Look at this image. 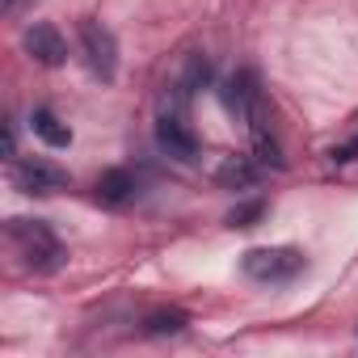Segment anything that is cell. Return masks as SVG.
I'll use <instances>...</instances> for the list:
<instances>
[{
    "instance_id": "6da1fadb",
    "label": "cell",
    "mask_w": 358,
    "mask_h": 358,
    "mask_svg": "<svg viewBox=\"0 0 358 358\" xmlns=\"http://www.w3.org/2000/svg\"><path fill=\"white\" fill-rule=\"evenodd\" d=\"M9 241H13L17 257H22L34 274H51V270H59V266L68 262L64 241H59L55 228L43 224V220H9Z\"/></svg>"
},
{
    "instance_id": "7a4b0ae2",
    "label": "cell",
    "mask_w": 358,
    "mask_h": 358,
    "mask_svg": "<svg viewBox=\"0 0 358 358\" xmlns=\"http://www.w3.org/2000/svg\"><path fill=\"white\" fill-rule=\"evenodd\" d=\"M241 266L253 282H291L308 270V257L299 249H249Z\"/></svg>"
},
{
    "instance_id": "3957f363",
    "label": "cell",
    "mask_w": 358,
    "mask_h": 358,
    "mask_svg": "<svg viewBox=\"0 0 358 358\" xmlns=\"http://www.w3.org/2000/svg\"><path fill=\"white\" fill-rule=\"evenodd\" d=\"M80 47H85L89 68L101 80H114V72H118V43H114V34L101 22H85L80 26Z\"/></svg>"
},
{
    "instance_id": "277c9868",
    "label": "cell",
    "mask_w": 358,
    "mask_h": 358,
    "mask_svg": "<svg viewBox=\"0 0 358 358\" xmlns=\"http://www.w3.org/2000/svg\"><path fill=\"white\" fill-rule=\"evenodd\" d=\"M68 182H72V177L59 164H47V160H17L13 164V186L22 194H55Z\"/></svg>"
},
{
    "instance_id": "5b68a950",
    "label": "cell",
    "mask_w": 358,
    "mask_h": 358,
    "mask_svg": "<svg viewBox=\"0 0 358 358\" xmlns=\"http://www.w3.org/2000/svg\"><path fill=\"white\" fill-rule=\"evenodd\" d=\"M22 43H26V55H30L34 64H43V68H59V64L68 59V43H64V34H59L51 22H34Z\"/></svg>"
},
{
    "instance_id": "8992f818",
    "label": "cell",
    "mask_w": 358,
    "mask_h": 358,
    "mask_svg": "<svg viewBox=\"0 0 358 358\" xmlns=\"http://www.w3.org/2000/svg\"><path fill=\"white\" fill-rule=\"evenodd\" d=\"M156 143H160L173 160H194V156H199V135L186 127L182 114H160V122H156Z\"/></svg>"
},
{
    "instance_id": "52a82bcc",
    "label": "cell",
    "mask_w": 358,
    "mask_h": 358,
    "mask_svg": "<svg viewBox=\"0 0 358 358\" xmlns=\"http://www.w3.org/2000/svg\"><path fill=\"white\" fill-rule=\"evenodd\" d=\"M135 194H139V182H135L131 169H106L97 177V186H93V199L101 207H127Z\"/></svg>"
},
{
    "instance_id": "ba28073f",
    "label": "cell",
    "mask_w": 358,
    "mask_h": 358,
    "mask_svg": "<svg viewBox=\"0 0 358 358\" xmlns=\"http://www.w3.org/2000/svg\"><path fill=\"white\" fill-rule=\"evenodd\" d=\"M220 97H224V106H228V114H236V118H245L249 114V106L262 97V89H257V80H253V72H236V76H228L224 85H220Z\"/></svg>"
},
{
    "instance_id": "9c48e42d",
    "label": "cell",
    "mask_w": 358,
    "mask_h": 358,
    "mask_svg": "<svg viewBox=\"0 0 358 358\" xmlns=\"http://www.w3.org/2000/svg\"><path fill=\"white\" fill-rule=\"evenodd\" d=\"M215 182H220L224 190H249V186L257 182V160H249V156H228V160L215 169Z\"/></svg>"
},
{
    "instance_id": "30bf717a",
    "label": "cell",
    "mask_w": 358,
    "mask_h": 358,
    "mask_svg": "<svg viewBox=\"0 0 358 358\" xmlns=\"http://www.w3.org/2000/svg\"><path fill=\"white\" fill-rule=\"evenodd\" d=\"M30 122H34V135H38L43 143H51V148H68V143H72V127H68L51 106H38Z\"/></svg>"
},
{
    "instance_id": "8fae6325",
    "label": "cell",
    "mask_w": 358,
    "mask_h": 358,
    "mask_svg": "<svg viewBox=\"0 0 358 358\" xmlns=\"http://www.w3.org/2000/svg\"><path fill=\"white\" fill-rule=\"evenodd\" d=\"M186 324H190V316H186L182 308H160V312H148V316H143V333H152V337L182 333Z\"/></svg>"
},
{
    "instance_id": "7c38bea8",
    "label": "cell",
    "mask_w": 358,
    "mask_h": 358,
    "mask_svg": "<svg viewBox=\"0 0 358 358\" xmlns=\"http://www.w3.org/2000/svg\"><path fill=\"white\" fill-rule=\"evenodd\" d=\"M211 85V64L203 59V55H190V64H186V76H182V93H199V89H207Z\"/></svg>"
},
{
    "instance_id": "4fadbf2b",
    "label": "cell",
    "mask_w": 358,
    "mask_h": 358,
    "mask_svg": "<svg viewBox=\"0 0 358 358\" xmlns=\"http://www.w3.org/2000/svg\"><path fill=\"white\" fill-rule=\"evenodd\" d=\"M266 215V203L262 199H249V203H236L232 215H228V228H257V220Z\"/></svg>"
},
{
    "instance_id": "5bb4252c",
    "label": "cell",
    "mask_w": 358,
    "mask_h": 358,
    "mask_svg": "<svg viewBox=\"0 0 358 358\" xmlns=\"http://www.w3.org/2000/svg\"><path fill=\"white\" fill-rule=\"evenodd\" d=\"M329 160H333V164H350V160H358V118H354V131L329 148Z\"/></svg>"
},
{
    "instance_id": "9a60e30c",
    "label": "cell",
    "mask_w": 358,
    "mask_h": 358,
    "mask_svg": "<svg viewBox=\"0 0 358 358\" xmlns=\"http://www.w3.org/2000/svg\"><path fill=\"white\" fill-rule=\"evenodd\" d=\"M26 5H34V0H0V13H5V17H22Z\"/></svg>"
},
{
    "instance_id": "2e32d148",
    "label": "cell",
    "mask_w": 358,
    "mask_h": 358,
    "mask_svg": "<svg viewBox=\"0 0 358 358\" xmlns=\"http://www.w3.org/2000/svg\"><path fill=\"white\" fill-rule=\"evenodd\" d=\"M5 156H17V127L5 122Z\"/></svg>"
}]
</instances>
